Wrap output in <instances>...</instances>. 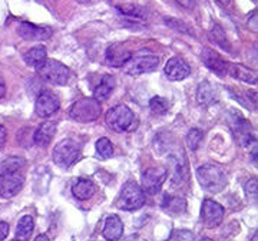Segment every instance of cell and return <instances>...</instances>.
<instances>
[{"label": "cell", "mask_w": 258, "mask_h": 241, "mask_svg": "<svg viewBox=\"0 0 258 241\" xmlns=\"http://www.w3.org/2000/svg\"><path fill=\"white\" fill-rule=\"evenodd\" d=\"M197 178H198L200 186L211 194L221 193L228 183L225 171L217 164H205L203 167L198 168Z\"/></svg>", "instance_id": "1"}, {"label": "cell", "mask_w": 258, "mask_h": 241, "mask_svg": "<svg viewBox=\"0 0 258 241\" xmlns=\"http://www.w3.org/2000/svg\"><path fill=\"white\" fill-rule=\"evenodd\" d=\"M35 68L37 75L49 84L66 85L71 79V69L55 59H45Z\"/></svg>", "instance_id": "2"}, {"label": "cell", "mask_w": 258, "mask_h": 241, "mask_svg": "<svg viewBox=\"0 0 258 241\" xmlns=\"http://www.w3.org/2000/svg\"><path fill=\"white\" fill-rule=\"evenodd\" d=\"M82 149L81 145L74 139H63L59 144H56L52 152V158L57 167L69 168L81 158Z\"/></svg>", "instance_id": "3"}, {"label": "cell", "mask_w": 258, "mask_h": 241, "mask_svg": "<svg viewBox=\"0 0 258 241\" xmlns=\"http://www.w3.org/2000/svg\"><path fill=\"white\" fill-rule=\"evenodd\" d=\"M101 112V102H98L95 98H82L71 106L69 116L76 122L88 124L98 119Z\"/></svg>", "instance_id": "4"}, {"label": "cell", "mask_w": 258, "mask_h": 241, "mask_svg": "<svg viewBox=\"0 0 258 241\" xmlns=\"http://www.w3.org/2000/svg\"><path fill=\"white\" fill-rule=\"evenodd\" d=\"M145 201L147 198L142 188L134 181H129L122 187L116 205L119 210H123V211H137L145 205Z\"/></svg>", "instance_id": "5"}, {"label": "cell", "mask_w": 258, "mask_h": 241, "mask_svg": "<svg viewBox=\"0 0 258 241\" xmlns=\"http://www.w3.org/2000/svg\"><path fill=\"white\" fill-rule=\"evenodd\" d=\"M135 120L134 112L129 109L126 105H116L111 108L105 115V122L111 130L116 132H125L129 131Z\"/></svg>", "instance_id": "6"}, {"label": "cell", "mask_w": 258, "mask_h": 241, "mask_svg": "<svg viewBox=\"0 0 258 241\" xmlns=\"http://www.w3.org/2000/svg\"><path fill=\"white\" fill-rule=\"evenodd\" d=\"M228 122H230L231 131L235 135L237 141L240 142L241 147H257L255 145V137L252 134V128L247 120L241 116V113L237 111L231 112L228 116Z\"/></svg>", "instance_id": "7"}, {"label": "cell", "mask_w": 258, "mask_h": 241, "mask_svg": "<svg viewBox=\"0 0 258 241\" xmlns=\"http://www.w3.org/2000/svg\"><path fill=\"white\" fill-rule=\"evenodd\" d=\"M168 171L164 167H151L142 174V191L149 195H155L161 191L165 183Z\"/></svg>", "instance_id": "8"}, {"label": "cell", "mask_w": 258, "mask_h": 241, "mask_svg": "<svg viewBox=\"0 0 258 241\" xmlns=\"http://www.w3.org/2000/svg\"><path fill=\"white\" fill-rule=\"evenodd\" d=\"M25 184V176L18 171H5L0 174V197L12 198L18 195Z\"/></svg>", "instance_id": "9"}, {"label": "cell", "mask_w": 258, "mask_h": 241, "mask_svg": "<svg viewBox=\"0 0 258 241\" xmlns=\"http://www.w3.org/2000/svg\"><path fill=\"white\" fill-rule=\"evenodd\" d=\"M159 65V57L155 55H138L135 57H131L125 64V72L128 75H141L148 74L155 71Z\"/></svg>", "instance_id": "10"}, {"label": "cell", "mask_w": 258, "mask_h": 241, "mask_svg": "<svg viewBox=\"0 0 258 241\" xmlns=\"http://www.w3.org/2000/svg\"><path fill=\"white\" fill-rule=\"evenodd\" d=\"M60 108V102L59 98L55 93L45 91L37 96L36 103H35V111L40 116V118H49L53 113L59 111Z\"/></svg>", "instance_id": "11"}, {"label": "cell", "mask_w": 258, "mask_h": 241, "mask_svg": "<svg viewBox=\"0 0 258 241\" xmlns=\"http://www.w3.org/2000/svg\"><path fill=\"white\" fill-rule=\"evenodd\" d=\"M224 217V208L218 203L212 200H204L201 208V220L207 227H217L220 225Z\"/></svg>", "instance_id": "12"}, {"label": "cell", "mask_w": 258, "mask_h": 241, "mask_svg": "<svg viewBox=\"0 0 258 241\" xmlns=\"http://www.w3.org/2000/svg\"><path fill=\"white\" fill-rule=\"evenodd\" d=\"M164 72H165V76L169 81L176 82V81H184L185 78H188L191 74V68L182 57L174 56L166 62Z\"/></svg>", "instance_id": "13"}, {"label": "cell", "mask_w": 258, "mask_h": 241, "mask_svg": "<svg viewBox=\"0 0 258 241\" xmlns=\"http://www.w3.org/2000/svg\"><path fill=\"white\" fill-rule=\"evenodd\" d=\"M18 33L25 40H46L52 36V29L47 26H37L29 22H22L19 25Z\"/></svg>", "instance_id": "14"}, {"label": "cell", "mask_w": 258, "mask_h": 241, "mask_svg": "<svg viewBox=\"0 0 258 241\" xmlns=\"http://www.w3.org/2000/svg\"><path fill=\"white\" fill-rule=\"evenodd\" d=\"M131 57H132V53L123 43H112L111 46L106 49V56H105L106 64L112 68L123 66Z\"/></svg>", "instance_id": "15"}, {"label": "cell", "mask_w": 258, "mask_h": 241, "mask_svg": "<svg viewBox=\"0 0 258 241\" xmlns=\"http://www.w3.org/2000/svg\"><path fill=\"white\" fill-rule=\"evenodd\" d=\"M201 57H203L204 65L207 66L208 69H211L212 72H215L220 76H224V75L228 72V65L221 56L218 55L217 52H214L212 49H204L203 53H201Z\"/></svg>", "instance_id": "16"}, {"label": "cell", "mask_w": 258, "mask_h": 241, "mask_svg": "<svg viewBox=\"0 0 258 241\" xmlns=\"http://www.w3.org/2000/svg\"><path fill=\"white\" fill-rule=\"evenodd\" d=\"M56 130H57V124L56 122H53V120L43 122L42 125H39V128L33 134L35 144H36L37 147H42V148L47 147L50 144V141L55 137Z\"/></svg>", "instance_id": "17"}, {"label": "cell", "mask_w": 258, "mask_h": 241, "mask_svg": "<svg viewBox=\"0 0 258 241\" xmlns=\"http://www.w3.org/2000/svg\"><path fill=\"white\" fill-rule=\"evenodd\" d=\"M103 237L108 241H118L123 234V224L118 215H109L105 221L103 227Z\"/></svg>", "instance_id": "18"}, {"label": "cell", "mask_w": 258, "mask_h": 241, "mask_svg": "<svg viewBox=\"0 0 258 241\" xmlns=\"http://www.w3.org/2000/svg\"><path fill=\"white\" fill-rule=\"evenodd\" d=\"M95 193H96V184L91 179H86V178L78 179L72 187V194H74L75 198H78L81 201L92 198Z\"/></svg>", "instance_id": "19"}, {"label": "cell", "mask_w": 258, "mask_h": 241, "mask_svg": "<svg viewBox=\"0 0 258 241\" xmlns=\"http://www.w3.org/2000/svg\"><path fill=\"white\" fill-rule=\"evenodd\" d=\"M197 98H198V102L201 105H212L218 101V91L217 88L208 82V81H203L200 86H198V92H197Z\"/></svg>", "instance_id": "20"}, {"label": "cell", "mask_w": 258, "mask_h": 241, "mask_svg": "<svg viewBox=\"0 0 258 241\" xmlns=\"http://www.w3.org/2000/svg\"><path fill=\"white\" fill-rule=\"evenodd\" d=\"M228 72L232 78L238 79L241 82H245V84L249 85H255L257 84V74L249 69L247 66L238 65V64H234V65H228Z\"/></svg>", "instance_id": "21"}, {"label": "cell", "mask_w": 258, "mask_h": 241, "mask_svg": "<svg viewBox=\"0 0 258 241\" xmlns=\"http://www.w3.org/2000/svg\"><path fill=\"white\" fill-rule=\"evenodd\" d=\"M115 84H116V81H115L113 76H111V75L103 76L101 84L98 85L95 88V91H93V98L98 102H102V101L108 99L111 96V93L113 92V89H115Z\"/></svg>", "instance_id": "22"}, {"label": "cell", "mask_w": 258, "mask_h": 241, "mask_svg": "<svg viewBox=\"0 0 258 241\" xmlns=\"http://www.w3.org/2000/svg\"><path fill=\"white\" fill-rule=\"evenodd\" d=\"M116 10L122 16L132 19V20H147L148 19L147 9L138 5H120V6H116Z\"/></svg>", "instance_id": "23"}, {"label": "cell", "mask_w": 258, "mask_h": 241, "mask_svg": "<svg viewBox=\"0 0 258 241\" xmlns=\"http://www.w3.org/2000/svg\"><path fill=\"white\" fill-rule=\"evenodd\" d=\"M162 208H164L168 214L181 215V214H184L185 210H186V203H185L184 198L172 197V195H166L165 198H164V203H162Z\"/></svg>", "instance_id": "24"}, {"label": "cell", "mask_w": 258, "mask_h": 241, "mask_svg": "<svg viewBox=\"0 0 258 241\" xmlns=\"http://www.w3.org/2000/svg\"><path fill=\"white\" fill-rule=\"evenodd\" d=\"M35 228V221L30 215H23L19 220L16 225V238L22 241L29 240V237L32 235V231Z\"/></svg>", "instance_id": "25"}, {"label": "cell", "mask_w": 258, "mask_h": 241, "mask_svg": "<svg viewBox=\"0 0 258 241\" xmlns=\"http://www.w3.org/2000/svg\"><path fill=\"white\" fill-rule=\"evenodd\" d=\"M46 59V49L43 46H35L29 49L23 55V61L28 66H36Z\"/></svg>", "instance_id": "26"}, {"label": "cell", "mask_w": 258, "mask_h": 241, "mask_svg": "<svg viewBox=\"0 0 258 241\" xmlns=\"http://www.w3.org/2000/svg\"><path fill=\"white\" fill-rule=\"evenodd\" d=\"M210 37H211V40L214 43H217V45L220 47H222L224 50L231 52V45L230 42H228V39H227V35L224 33V30H222L218 25H214Z\"/></svg>", "instance_id": "27"}, {"label": "cell", "mask_w": 258, "mask_h": 241, "mask_svg": "<svg viewBox=\"0 0 258 241\" xmlns=\"http://www.w3.org/2000/svg\"><path fill=\"white\" fill-rule=\"evenodd\" d=\"M96 154L102 159H108L113 155V145L108 138H101L96 141Z\"/></svg>", "instance_id": "28"}, {"label": "cell", "mask_w": 258, "mask_h": 241, "mask_svg": "<svg viewBox=\"0 0 258 241\" xmlns=\"http://www.w3.org/2000/svg\"><path fill=\"white\" fill-rule=\"evenodd\" d=\"M168 108H169V103L162 96H154L149 101V109L157 115H164L168 111Z\"/></svg>", "instance_id": "29"}, {"label": "cell", "mask_w": 258, "mask_h": 241, "mask_svg": "<svg viewBox=\"0 0 258 241\" xmlns=\"http://www.w3.org/2000/svg\"><path fill=\"white\" fill-rule=\"evenodd\" d=\"M201 141H203V131L198 130V128H192L186 134V145L191 151H195L198 148Z\"/></svg>", "instance_id": "30"}, {"label": "cell", "mask_w": 258, "mask_h": 241, "mask_svg": "<svg viewBox=\"0 0 258 241\" xmlns=\"http://www.w3.org/2000/svg\"><path fill=\"white\" fill-rule=\"evenodd\" d=\"M23 164L25 161L22 158H10L6 162H3V171H18Z\"/></svg>", "instance_id": "31"}, {"label": "cell", "mask_w": 258, "mask_h": 241, "mask_svg": "<svg viewBox=\"0 0 258 241\" xmlns=\"http://www.w3.org/2000/svg\"><path fill=\"white\" fill-rule=\"evenodd\" d=\"M244 191H245V194H247L248 198L254 200V198L257 197V179H255V178L248 179V181L245 183V186H244Z\"/></svg>", "instance_id": "32"}, {"label": "cell", "mask_w": 258, "mask_h": 241, "mask_svg": "<svg viewBox=\"0 0 258 241\" xmlns=\"http://www.w3.org/2000/svg\"><path fill=\"white\" fill-rule=\"evenodd\" d=\"M9 235V224L0 221V241H3Z\"/></svg>", "instance_id": "33"}, {"label": "cell", "mask_w": 258, "mask_h": 241, "mask_svg": "<svg viewBox=\"0 0 258 241\" xmlns=\"http://www.w3.org/2000/svg\"><path fill=\"white\" fill-rule=\"evenodd\" d=\"M176 3L179 6H182L184 9H194L195 8V0H176Z\"/></svg>", "instance_id": "34"}, {"label": "cell", "mask_w": 258, "mask_h": 241, "mask_svg": "<svg viewBox=\"0 0 258 241\" xmlns=\"http://www.w3.org/2000/svg\"><path fill=\"white\" fill-rule=\"evenodd\" d=\"M6 139H8V131H6L5 127H2V125H0V149L5 147Z\"/></svg>", "instance_id": "35"}, {"label": "cell", "mask_w": 258, "mask_h": 241, "mask_svg": "<svg viewBox=\"0 0 258 241\" xmlns=\"http://www.w3.org/2000/svg\"><path fill=\"white\" fill-rule=\"evenodd\" d=\"M5 96H6V84H5L3 76L0 75V99H3Z\"/></svg>", "instance_id": "36"}, {"label": "cell", "mask_w": 258, "mask_h": 241, "mask_svg": "<svg viewBox=\"0 0 258 241\" xmlns=\"http://www.w3.org/2000/svg\"><path fill=\"white\" fill-rule=\"evenodd\" d=\"M220 6H228L231 3V0H215Z\"/></svg>", "instance_id": "37"}, {"label": "cell", "mask_w": 258, "mask_h": 241, "mask_svg": "<svg viewBox=\"0 0 258 241\" xmlns=\"http://www.w3.org/2000/svg\"><path fill=\"white\" fill-rule=\"evenodd\" d=\"M35 241H49V238L45 234H40V235H37L36 238H35Z\"/></svg>", "instance_id": "38"}, {"label": "cell", "mask_w": 258, "mask_h": 241, "mask_svg": "<svg viewBox=\"0 0 258 241\" xmlns=\"http://www.w3.org/2000/svg\"><path fill=\"white\" fill-rule=\"evenodd\" d=\"M78 3H89L91 0H76Z\"/></svg>", "instance_id": "39"}, {"label": "cell", "mask_w": 258, "mask_h": 241, "mask_svg": "<svg viewBox=\"0 0 258 241\" xmlns=\"http://www.w3.org/2000/svg\"><path fill=\"white\" fill-rule=\"evenodd\" d=\"M258 240V237H257V234H254V237L251 238V241H257Z\"/></svg>", "instance_id": "40"}, {"label": "cell", "mask_w": 258, "mask_h": 241, "mask_svg": "<svg viewBox=\"0 0 258 241\" xmlns=\"http://www.w3.org/2000/svg\"><path fill=\"white\" fill-rule=\"evenodd\" d=\"M200 241H214V240H211V238H208V237H205V238H203V240H200Z\"/></svg>", "instance_id": "41"}, {"label": "cell", "mask_w": 258, "mask_h": 241, "mask_svg": "<svg viewBox=\"0 0 258 241\" xmlns=\"http://www.w3.org/2000/svg\"><path fill=\"white\" fill-rule=\"evenodd\" d=\"M12 241H22V240H18V238H15V240H12Z\"/></svg>", "instance_id": "42"}, {"label": "cell", "mask_w": 258, "mask_h": 241, "mask_svg": "<svg viewBox=\"0 0 258 241\" xmlns=\"http://www.w3.org/2000/svg\"><path fill=\"white\" fill-rule=\"evenodd\" d=\"M252 2H255V0H252Z\"/></svg>", "instance_id": "43"}]
</instances>
